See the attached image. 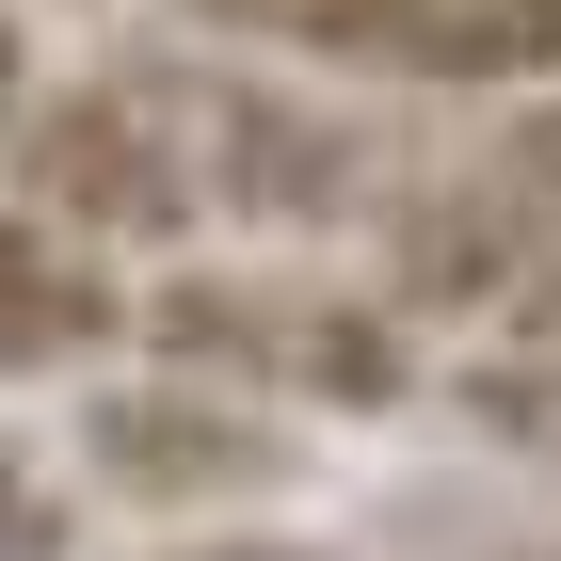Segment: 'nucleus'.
<instances>
[{"instance_id":"obj_1","label":"nucleus","mask_w":561,"mask_h":561,"mask_svg":"<svg viewBox=\"0 0 561 561\" xmlns=\"http://www.w3.org/2000/svg\"><path fill=\"white\" fill-rule=\"evenodd\" d=\"M145 337L209 386L273 401V417H401L433 386L417 369V305L386 289H337V273H289V257H193L145 289Z\"/></svg>"},{"instance_id":"obj_2","label":"nucleus","mask_w":561,"mask_h":561,"mask_svg":"<svg viewBox=\"0 0 561 561\" xmlns=\"http://www.w3.org/2000/svg\"><path fill=\"white\" fill-rule=\"evenodd\" d=\"M81 466L96 497H129L145 529H209V514H257L305 481V433L273 401L209 386V369H145V386H96L81 401Z\"/></svg>"},{"instance_id":"obj_3","label":"nucleus","mask_w":561,"mask_h":561,"mask_svg":"<svg viewBox=\"0 0 561 561\" xmlns=\"http://www.w3.org/2000/svg\"><path fill=\"white\" fill-rule=\"evenodd\" d=\"M0 161H16V193H33L65 241H96V257H129V241H193V225H209L161 81H48L33 129L0 145Z\"/></svg>"},{"instance_id":"obj_4","label":"nucleus","mask_w":561,"mask_h":561,"mask_svg":"<svg viewBox=\"0 0 561 561\" xmlns=\"http://www.w3.org/2000/svg\"><path fill=\"white\" fill-rule=\"evenodd\" d=\"M161 96H176L209 225H353L386 193V145L353 129L337 96H273V65L257 81H161Z\"/></svg>"},{"instance_id":"obj_5","label":"nucleus","mask_w":561,"mask_h":561,"mask_svg":"<svg viewBox=\"0 0 561 561\" xmlns=\"http://www.w3.org/2000/svg\"><path fill=\"white\" fill-rule=\"evenodd\" d=\"M193 33L337 81H481V0H176Z\"/></svg>"},{"instance_id":"obj_6","label":"nucleus","mask_w":561,"mask_h":561,"mask_svg":"<svg viewBox=\"0 0 561 561\" xmlns=\"http://www.w3.org/2000/svg\"><path fill=\"white\" fill-rule=\"evenodd\" d=\"M145 337V289L96 241L33 209V193H0V386H48V369H96V353Z\"/></svg>"},{"instance_id":"obj_7","label":"nucleus","mask_w":561,"mask_h":561,"mask_svg":"<svg viewBox=\"0 0 561 561\" xmlns=\"http://www.w3.org/2000/svg\"><path fill=\"white\" fill-rule=\"evenodd\" d=\"M33 96H48V65H33V16H16V0H0V145L33 129Z\"/></svg>"},{"instance_id":"obj_8","label":"nucleus","mask_w":561,"mask_h":561,"mask_svg":"<svg viewBox=\"0 0 561 561\" xmlns=\"http://www.w3.org/2000/svg\"><path fill=\"white\" fill-rule=\"evenodd\" d=\"M16 16H33V0H16Z\"/></svg>"}]
</instances>
